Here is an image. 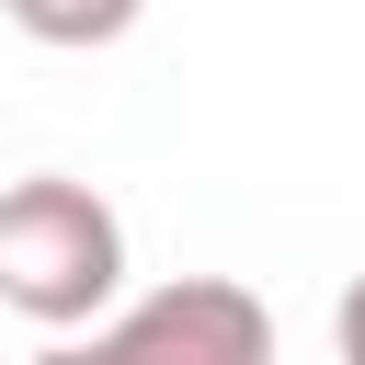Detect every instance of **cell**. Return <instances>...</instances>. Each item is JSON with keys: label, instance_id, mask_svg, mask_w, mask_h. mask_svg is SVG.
I'll return each instance as SVG.
<instances>
[{"label": "cell", "instance_id": "cell-3", "mask_svg": "<svg viewBox=\"0 0 365 365\" xmlns=\"http://www.w3.org/2000/svg\"><path fill=\"white\" fill-rule=\"evenodd\" d=\"M0 11H11L34 46H114L148 0H0Z\"/></svg>", "mask_w": 365, "mask_h": 365}, {"label": "cell", "instance_id": "cell-4", "mask_svg": "<svg viewBox=\"0 0 365 365\" xmlns=\"http://www.w3.org/2000/svg\"><path fill=\"white\" fill-rule=\"evenodd\" d=\"M331 342H342V365H365V274L342 285V308H331Z\"/></svg>", "mask_w": 365, "mask_h": 365}, {"label": "cell", "instance_id": "cell-2", "mask_svg": "<svg viewBox=\"0 0 365 365\" xmlns=\"http://www.w3.org/2000/svg\"><path fill=\"white\" fill-rule=\"evenodd\" d=\"M91 365H274V308L240 274H171L91 331Z\"/></svg>", "mask_w": 365, "mask_h": 365}, {"label": "cell", "instance_id": "cell-5", "mask_svg": "<svg viewBox=\"0 0 365 365\" xmlns=\"http://www.w3.org/2000/svg\"><path fill=\"white\" fill-rule=\"evenodd\" d=\"M34 365H91V342H46V354H34Z\"/></svg>", "mask_w": 365, "mask_h": 365}, {"label": "cell", "instance_id": "cell-1", "mask_svg": "<svg viewBox=\"0 0 365 365\" xmlns=\"http://www.w3.org/2000/svg\"><path fill=\"white\" fill-rule=\"evenodd\" d=\"M125 285V217L68 182V171H23L0 182V308L34 331H80L103 319Z\"/></svg>", "mask_w": 365, "mask_h": 365}]
</instances>
